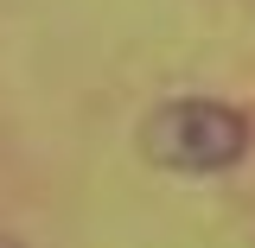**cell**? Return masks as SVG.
<instances>
[{
    "instance_id": "obj_1",
    "label": "cell",
    "mask_w": 255,
    "mask_h": 248,
    "mask_svg": "<svg viewBox=\"0 0 255 248\" xmlns=\"http://www.w3.org/2000/svg\"><path fill=\"white\" fill-rule=\"evenodd\" d=\"M140 153L153 159L159 172L211 178V172H230L236 159L249 153V121L230 102L179 95V102H159L153 115L140 121Z\"/></svg>"
},
{
    "instance_id": "obj_2",
    "label": "cell",
    "mask_w": 255,
    "mask_h": 248,
    "mask_svg": "<svg viewBox=\"0 0 255 248\" xmlns=\"http://www.w3.org/2000/svg\"><path fill=\"white\" fill-rule=\"evenodd\" d=\"M0 248H19V242H13V236H0Z\"/></svg>"
}]
</instances>
